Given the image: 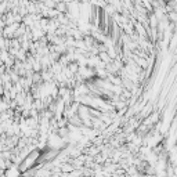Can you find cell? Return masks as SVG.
<instances>
[{
	"instance_id": "cell-2",
	"label": "cell",
	"mask_w": 177,
	"mask_h": 177,
	"mask_svg": "<svg viewBox=\"0 0 177 177\" xmlns=\"http://www.w3.org/2000/svg\"><path fill=\"white\" fill-rule=\"evenodd\" d=\"M19 176V170L15 168V166H11L7 170V177H18Z\"/></svg>"
},
{
	"instance_id": "cell-1",
	"label": "cell",
	"mask_w": 177,
	"mask_h": 177,
	"mask_svg": "<svg viewBox=\"0 0 177 177\" xmlns=\"http://www.w3.org/2000/svg\"><path fill=\"white\" fill-rule=\"evenodd\" d=\"M64 141L65 140L62 138L60 134H50V138H49V144L51 148H54V149H58V148H61L62 144H64Z\"/></svg>"
},
{
	"instance_id": "cell-3",
	"label": "cell",
	"mask_w": 177,
	"mask_h": 177,
	"mask_svg": "<svg viewBox=\"0 0 177 177\" xmlns=\"http://www.w3.org/2000/svg\"><path fill=\"white\" fill-rule=\"evenodd\" d=\"M73 169H75V168H72V166H69V165H64V166H62V170H64V172H72Z\"/></svg>"
}]
</instances>
